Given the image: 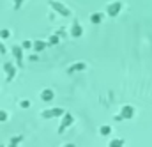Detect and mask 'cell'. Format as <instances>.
I'll use <instances>...</instances> for the list:
<instances>
[{
    "label": "cell",
    "mask_w": 152,
    "mask_h": 147,
    "mask_svg": "<svg viewBox=\"0 0 152 147\" xmlns=\"http://www.w3.org/2000/svg\"><path fill=\"white\" fill-rule=\"evenodd\" d=\"M5 71H7V74H9V80L14 76V68H12L11 64H5Z\"/></svg>",
    "instance_id": "15"
},
{
    "label": "cell",
    "mask_w": 152,
    "mask_h": 147,
    "mask_svg": "<svg viewBox=\"0 0 152 147\" xmlns=\"http://www.w3.org/2000/svg\"><path fill=\"white\" fill-rule=\"evenodd\" d=\"M21 2H23V0H16V5H20V4H21Z\"/></svg>",
    "instance_id": "23"
},
{
    "label": "cell",
    "mask_w": 152,
    "mask_h": 147,
    "mask_svg": "<svg viewBox=\"0 0 152 147\" xmlns=\"http://www.w3.org/2000/svg\"><path fill=\"white\" fill-rule=\"evenodd\" d=\"M20 140H21V137H16V138L12 140V144H11V147H14L16 144H18V142H20Z\"/></svg>",
    "instance_id": "18"
},
{
    "label": "cell",
    "mask_w": 152,
    "mask_h": 147,
    "mask_svg": "<svg viewBox=\"0 0 152 147\" xmlns=\"http://www.w3.org/2000/svg\"><path fill=\"white\" fill-rule=\"evenodd\" d=\"M99 133H101L103 137H108V135H112V128H110V126H101V128H99Z\"/></svg>",
    "instance_id": "13"
},
{
    "label": "cell",
    "mask_w": 152,
    "mask_h": 147,
    "mask_svg": "<svg viewBox=\"0 0 152 147\" xmlns=\"http://www.w3.org/2000/svg\"><path fill=\"white\" fill-rule=\"evenodd\" d=\"M7 119V113L5 112H0V121H5Z\"/></svg>",
    "instance_id": "20"
},
{
    "label": "cell",
    "mask_w": 152,
    "mask_h": 147,
    "mask_svg": "<svg viewBox=\"0 0 152 147\" xmlns=\"http://www.w3.org/2000/svg\"><path fill=\"white\" fill-rule=\"evenodd\" d=\"M108 147H124V138H113V140H110Z\"/></svg>",
    "instance_id": "11"
},
{
    "label": "cell",
    "mask_w": 152,
    "mask_h": 147,
    "mask_svg": "<svg viewBox=\"0 0 152 147\" xmlns=\"http://www.w3.org/2000/svg\"><path fill=\"white\" fill-rule=\"evenodd\" d=\"M0 36H2V37H9L11 34H9V30H2V32H0Z\"/></svg>",
    "instance_id": "19"
},
{
    "label": "cell",
    "mask_w": 152,
    "mask_h": 147,
    "mask_svg": "<svg viewBox=\"0 0 152 147\" xmlns=\"http://www.w3.org/2000/svg\"><path fill=\"white\" fill-rule=\"evenodd\" d=\"M30 107V101H21V108H28Z\"/></svg>",
    "instance_id": "17"
},
{
    "label": "cell",
    "mask_w": 152,
    "mask_h": 147,
    "mask_svg": "<svg viewBox=\"0 0 152 147\" xmlns=\"http://www.w3.org/2000/svg\"><path fill=\"white\" fill-rule=\"evenodd\" d=\"M87 68V64L85 62H76V64H73V66H69L67 68V73H76V71H83Z\"/></svg>",
    "instance_id": "8"
},
{
    "label": "cell",
    "mask_w": 152,
    "mask_h": 147,
    "mask_svg": "<svg viewBox=\"0 0 152 147\" xmlns=\"http://www.w3.org/2000/svg\"><path fill=\"white\" fill-rule=\"evenodd\" d=\"M66 112L62 110V108H50V110H44L41 113V117L42 119H51V117H62Z\"/></svg>",
    "instance_id": "4"
},
{
    "label": "cell",
    "mask_w": 152,
    "mask_h": 147,
    "mask_svg": "<svg viewBox=\"0 0 152 147\" xmlns=\"http://www.w3.org/2000/svg\"><path fill=\"white\" fill-rule=\"evenodd\" d=\"M12 53H14V57L18 59V66H23L21 62H23V53H21V48H12Z\"/></svg>",
    "instance_id": "9"
},
{
    "label": "cell",
    "mask_w": 152,
    "mask_h": 147,
    "mask_svg": "<svg viewBox=\"0 0 152 147\" xmlns=\"http://www.w3.org/2000/svg\"><path fill=\"white\" fill-rule=\"evenodd\" d=\"M37 59H39V57H37V55H36V53H34V55H30V60H32V62H36Z\"/></svg>",
    "instance_id": "21"
},
{
    "label": "cell",
    "mask_w": 152,
    "mask_h": 147,
    "mask_svg": "<svg viewBox=\"0 0 152 147\" xmlns=\"http://www.w3.org/2000/svg\"><path fill=\"white\" fill-rule=\"evenodd\" d=\"M53 98H55V92H53L51 89H44V90L41 92V99H42L44 103H50V101H53Z\"/></svg>",
    "instance_id": "6"
},
{
    "label": "cell",
    "mask_w": 152,
    "mask_h": 147,
    "mask_svg": "<svg viewBox=\"0 0 152 147\" xmlns=\"http://www.w3.org/2000/svg\"><path fill=\"white\" fill-rule=\"evenodd\" d=\"M46 46H48V43H44V41H36V43H34V50H36V51L46 50Z\"/></svg>",
    "instance_id": "10"
},
{
    "label": "cell",
    "mask_w": 152,
    "mask_h": 147,
    "mask_svg": "<svg viewBox=\"0 0 152 147\" xmlns=\"http://www.w3.org/2000/svg\"><path fill=\"white\" fill-rule=\"evenodd\" d=\"M64 147H75V144H66Z\"/></svg>",
    "instance_id": "22"
},
{
    "label": "cell",
    "mask_w": 152,
    "mask_h": 147,
    "mask_svg": "<svg viewBox=\"0 0 152 147\" xmlns=\"http://www.w3.org/2000/svg\"><path fill=\"white\" fill-rule=\"evenodd\" d=\"M120 11H122V4H120V2H112V4H108V7H106V12H108L110 18H115Z\"/></svg>",
    "instance_id": "3"
},
{
    "label": "cell",
    "mask_w": 152,
    "mask_h": 147,
    "mask_svg": "<svg viewBox=\"0 0 152 147\" xmlns=\"http://www.w3.org/2000/svg\"><path fill=\"white\" fill-rule=\"evenodd\" d=\"M120 115H122L124 121H126V119H133V115H134V108H133L131 105H126V107H122Z\"/></svg>",
    "instance_id": "5"
},
{
    "label": "cell",
    "mask_w": 152,
    "mask_h": 147,
    "mask_svg": "<svg viewBox=\"0 0 152 147\" xmlns=\"http://www.w3.org/2000/svg\"><path fill=\"white\" fill-rule=\"evenodd\" d=\"M81 34H83V29H81L80 21H73V25H71V36L73 37H80Z\"/></svg>",
    "instance_id": "7"
},
{
    "label": "cell",
    "mask_w": 152,
    "mask_h": 147,
    "mask_svg": "<svg viewBox=\"0 0 152 147\" xmlns=\"http://www.w3.org/2000/svg\"><path fill=\"white\" fill-rule=\"evenodd\" d=\"M58 41H60V36H57V34H53V36H50V39H48V44H58Z\"/></svg>",
    "instance_id": "14"
},
{
    "label": "cell",
    "mask_w": 152,
    "mask_h": 147,
    "mask_svg": "<svg viewBox=\"0 0 152 147\" xmlns=\"http://www.w3.org/2000/svg\"><path fill=\"white\" fill-rule=\"evenodd\" d=\"M23 48H25V50H28V48H34V43H30V41H23Z\"/></svg>",
    "instance_id": "16"
},
{
    "label": "cell",
    "mask_w": 152,
    "mask_h": 147,
    "mask_svg": "<svg viewBox=\"0 0 152 147\" xmlns=\"http://www.w3.org/2000/svg\"><path fill=\"white\" fill-rule=\"evenodd\" d=\"M101 20H103V14L101 12H94L92 16H90V21L96 25V23H101Z\"/></svg>",
    "instance_id": "12"
},
{
    "label": "cell",
    "mask_w": 152,
    "mask_h": 147,
    "mask_svg": "<svg viewBox=\"0 0 152 147\" xmlns=\"http://www.w3.org/2000/svg\"><path fill=\"white\" fill-rule=\"evenodd\" d=\"M50 7H53V11H57V12L62 14V16H69V14H71V11H69L62 2H58V0H50Z\"/></svg>",
    "instance_id": "1"
},
{
    "label": "cell",
    "mask_w": 152,
    "mask_h": 147,
    "mask_svg": "<svg viewBox=\"0 0 152 147\" xmlns=\"http://www.w3.org/2000/svg\"><path fill=\"white\" fill-rule=\"evenodd\" d=\"M73 121H75V117H73L71 113H64V115H62V122H60V126H58V133H64L66 128H69V126L73 124Z\"/></svg>",
    "instance_id": "2"
}]
</instances>
